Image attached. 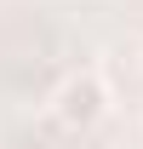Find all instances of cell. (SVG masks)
I'll list each match as a JSON object with an SVG mask.
<instances>
[{
	"label": "cell",
	"instance_id": "6da1fadb",
	"mask_svg": "<svg viewBox=\"0 0 143 149\" xmlns=\"http://www.w3.org/2000/svg\"><path fill=\"white\" fill-rule=\"evenodd\" d=\"M103 115H109V86H103L92 69H74V74L57 80V92H52V120H57L63 132H92Z\"/></svg>",
	"mask_w": 143,
	"mask_h": 149
}]
</instances>
